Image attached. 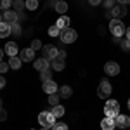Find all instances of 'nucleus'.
Returning <instances> with one entry per match:
<instances>
[{
  "label": "nucleus",
  "mask_w": 130,
  "mask_h": 130,
  "mask_svg": "<svg viewBox=\"0 0 130 130\" xmlns=\"http://www.w3.org/2000/svg\"><path fill=\"white\" fill-rule=\"evenodd\" d=\"M104 115L108 118H115L116 120V116L120 115V102L115 99H109L106 102V106H104Z\"/></svg>",
  "instance_id": "f257e3e1"
},
{
  "label": "nucleus",
  "mask_w": 130,
  "mask_h": 130,
  "mask_svg": "<svg viewBox=\"0 0 130 130\" xmlns=\"http://www.w3.org/2000/svg\"><path fill=\"white\" fill-rule=\"evenodd\" d=\"M38 123L43 128H52L56 125V116L50 111H42L40 115H38Z\"/></svg>",
  "instance_id": "f03ea898"
},
{
  "label": "nucleus",
  "mask_w": 130,
  "mask_h": 130,
  "mask_svg": "<svg viewBox=\"0 0 130 130\" xmlns=\"http://www.w3.org/2000/svg\"><path fill=\"white\" fill-rule=\"evenodd\" d=\"M109 31L115 35V38H120L121 35H125V24L121 23V19H111L109 21Z\"/></svg>",
  "instance_id": "7ed1b4c3"
},
{
  "label": "nucleus",
  "mask_w": 130,
  "mask_h": 130,
  "mask_svg": "<svg viewBox=\"0 0 130 130\" xmlns=\"http://www.w3.org/2000/svg\"><path fill=\"white\" fill-rule=\"evenodd\" d=\"M59 38H61V42H64V43H73V42L78 38V33L75 30H71V28H66V30H61Z\"/></svg>",
  "instance_id": "20e7f679"
},
{
  "label": "nucleus",
  "mask_w": 130,
  "mask_h": 130,
  "mask_svg": "<svg viewBox=\"0 0 130 130\" xmlns=\"http://www.w3.org/2000/svg\"><path fill=\"white\" fill-rule=\"evenodd\" d=\"M111 83L108 80H102L99 83V87H97V95H99L101 99H108V97H109L111 95Z\"/></svg>",
  "instance_id": "39448f33"
},
{
  "label": "nucleus",
  "mask_w": 130,
  "mask_h": 130,
  "mask_svg": "<svg viewBox=\"0 0 130 130\" xmlns=\"http://www.w3.org/2000/svg\"><path fill=\"white\" fill-rule=\"evenodd\" d=\"M123 16H127V9L121 4L120 5H113V9H109V12H108V18H111V19H120Z\"/></svg>",
  "instance_id": "423d86ee"
},
{
  "label": "nucleus",
  "mask_w": 130,
  "mask_h": 130,
  "mask_svg": "<svg viewBox=\"0 0 130 130\" xmlns=\"http://www.w3.org/2000/svg\"><path fill=\"white\" fill-rule=\"evenodd\" d=\"M104 71H106V75H109V76H116V75L120 73V64L115 62V61H108V62L104 64Z\"/></svg>",
  "instance_id": "0eeeda50"
},
{
  "label": "nucleus",
  "mask_w": 130,
  "mask_h": 130,
  "mask_svg": "<svg viewBox=\"0 0 130 130\" xmlns=\"http://www.w3.org/2000/svg\"><path fill=\"white\" fill-rule=\"evenodd\" d=\"M42 50H43V57H45V59H49V61L56 59V57H57V52H59L57 47H54V45H43Z\"/></svg>",
  "instance_id": "6e6552de"
},
{
  "label": "nucleus",
  "mask_w": 130,
  "mask_h": 130,
  "mask_svg": "<svg viewBox=\"0 0 130 130\" xmlns=\"http://www.w3.org/2000/svg\"><path fill=\"white\" fill-rule=\"evenodd\" d=\"M42 90L45 92V94H54V92H57V83L54 80H47L42 83Z\"/></svg>",
  "instance_id": "1a4fd4ad"
},
{
  "label": "nucleus",
  "mask_w": 130,
  "mask_h": 130,
  "mask_svg": "<svg viewBox=\"0 0 130 130\" xmlns=\"http://www.w3.org/2000/svg\"><path fill=\"white\" fill-rule=\"evenodd\" d=\"M19 57H21V61H24V62L33 61V57H35V50L31 49V47H28V49H23V50L19 52Z\"/></svg>",
  "instance_id": "9d476101"
},
{
  "label": "nucleus",
  "mask_w": 130,
  "mask_h": 130,
  "mask_svg": "<svg viewBox=\"0 0 130 130\" xmlns=\"http://www.w3.org/2000/svg\"><path fill=\"white\" fill-rule=\"evenodd\" d=\"M116 127H118V128H128L130 127V118L127 115H118V116H116Z\"/></svg>",
  "instance_id": "9b49d317"
},
{
  "label": "nucleus",
  "mask_w": 130,
  "mask_h": 130,
  "mask_svg": "<svg viewBox=\"0 0 130 130\" xmlns=\"http://www.w3.org/2000/svg\"><path fill=\"white\" fill-rule=\"evenodd\" d=\"M101 128H102V130H115V128H116V120L106 116L104 120L101 121Z\"/></svg>",
  "instance_id": "f8f14e48"
},
{
  "label": "nucleus",
  "mask_w": 130,
  "mask_h": 130,
  "mask_svg": "<svg viewBox=\"0 0 130 130\" xmlns=\"http://www.w3.org/2000/svg\"><path fill=\"white\" fill-rule=\"evenodd\" d=\"M4 21H5L7 24L18 23V14H16V10H4Z\"/></svg>",
  "instance_id": "ddd939ff"
},
{
  "label": "nucleus",
  "mask_w": 130,
  "mask_h": 130,
  "mask_svg": "<svg viewBox=\"0 0 130 130\" xmlns=\"http://www.w3.org/2000/svg\"><path fill=\"white\" fill-rule=\"evenodd\" d=\"M47 68H50V61L49 59L40 57V59L35 61V70L37 71H43V70H47Z\"/></svg>",
  "instance_id": "4468645a"
},
{
  "label": "nucleus",
  "mask_w": 130,
  "mask_h": 130,
  "mask_svg": "<svg viewBox=\"0 0 130 130\" xmlns=\"http://www.w3.org/2000/svg\"><path fill=\"white\" fill-rule=\"evenodd\" d=\"M4 52H5L9 57H14V56H16L19 50H18V45H16L14 42H7V43H5V49H4Z\"/></svg>",
  "instance_id": "2eb2a0df"
},
{
  "label": "nucleus",
  "mask_w": 130,
  "mask_h": 130,
  "mask_svg": "<svg viewBox=\"0 0 130 130\" xmlns=\"http://www.w3.org/2000/svg\"><path fill=\"white\" fill-rule=\"evenodd\" d=\"M50 66H52V70L54 71H62L64 70V59H61V57H56V59L50 61Z\"/></svg>",
  "instance_id": "dca6fc26"
},
{
  "label": "nucleus",
  "mask_w": 130,
  "mask_h": 130,
  "mask_svg": "<svg viewBox=\"0 0 130 130\" xmlns=\"http://www.w3.org/2000/svg\"><path fill=\"white\" fill-rule=\"evenodd\" d=\"M10 35V24H7L5 21L0 23V38H7Z\"/></svg>",
  "instance_id": "f3484780"
},
{
  "label": "nucleus",
  "mask_w": 130,
  "mask_h": 130,
  "mask_svg": "<svg viewBox=\"0 0 130 130\" xmlns=\"http://www.w3.org/2000/svg\"><path fill=\"white\" fill-rule=\"evenodd\" d=\"M56 24H57L59 30H66V28H70V18L68 16H61L59 19L56 21Z\"/></svg>",
  "instance_id": "a211bd4d"
},
{
  "label": "nucleus",
  "mask_w": 130,
  "mask_h": 130,
  "mask_svg": "<svg viewBox=\"0 0 130 130\" xmlns=\"http://www.w3.org/2000/svg\"><path fill=\"white\" fill-rule=\"evenodd\" d=\"M56 12H59L61 16H64L66 14V10H68V4L64 2V0H59V2H56Z\"/></svg>",
  "instance_id": "6ab92c4d"
},
{
  "label": "nucleus",
  "mask_w": 130,
  "mask_h": 130,
  "mask_svg": "<svg viewBox=\"0 0 130 130\" xmlns=\"http://www.w3.org/2000/svg\"><path fill=\"white\" fill-rule=\"evenodd\" d=\"M21 57H18V56H14V57H9V66L12 68V70H19L21 68Z\"/></svg>",
  "instance_id": "aec40b11"
},
{
  "label": "nucleus",
  "mask_w": 130,
  "mask_h": 130,
  "mask_svg": "<svg viewBox=\"0 0 130 130\" xmlns=\"http://www.w3.org/2000/svg\"><path fill=\"white\" fill-rule=\"evenodd\" d=\"M71 94H73V90H71V87L70 85H62V87H61V97H62V99H68V97H71Z\"/></svg>",
  "instance_id": "412c9836"
},
{
  "label": "nucleus",
  "mask_w": 130,
  "mask_h": 130,
  "mask_svg": "<svg viewBox=\"0 0 130 130\" xmlns=\"http://www.w3.org/2000/svg\"><path fill=\"white\" fill-rule=\"evenodd\" d=\"M56 118H61L62 115H64V106H61V104H57V106H52V111H50Z\"/></svg>",
  "instance_id": "4be33fe9"
},
{
  "label": "nucleus",
  "mask_w": 130,
  "mask_h": 130,
  "mask_svg": "<svg viewBox=\"0 0 130 130\" xmlns=\"http://www.w3.org/2000/svg\"><path fill=\"white\" fill-rule=\"evenodd\" d=\"M40 80H43V82L52 80V70H50V68H47V70L40 71Z\"/></svg>",
  "instance_id": "5701e85b"
},
{
  "label": "nucleus",
  "mask_w": 130,
  "mask_h": 130,
  "mask_svg": "<svg viewBox=\"0 0 130 130\" xmlns=\"http://www.w3.org/2000/svg\"><path fill=\"white\" fill-rule=\"evenodd\" d=\"M59 94H56V92H54V94H49V104L50 106H57V104H59Z\"/></svg>",
  "instance_id": "b1692460"
},
{
  "label": "nucleus",
  "mask_w": 130,
  "mask_h": 130,
  "mask_svg": "<svg viewBox=\"0 0 130 130\" xmlns=\"http://www.w3.org/2000/svg\"><path fill=\"white\" fill-rule=\"evenodd\" d=\"M120 47L123 52H130V38H121L120 40Z\"/></svg>",
  "instance_id": "393cba45"
},
{
  "label": "nucleus",
  "mask_w": 130,
  "mask_h": 130,
  "mask_svg": "<svg viewBox=\"0 0 130 130\" xmlns=\"http://www.w3.org/2000/svg\"><path fill=\"white\" fill-rule=\"evenodd\" d=\"M38 7V0H26V9L28 10H37Z\"/></svg>",
  "instance_id": "a878e982"
},
{
  "label": "nucleus",
  "mask_w": 130,
  "mask_h": 130,
  "mask_svg": "<svg viewBox=\"0 0 130 130\" xmlns=\"http://www.w3.org/2000/svg\"><path fill=\"white\" fill-rule=\"evenodd\" d=\"M49 35L50 37H59L61 35V30L57 28V24H52V26L49 28Z\"/></svg>",
  "instance_id": "bb28decb"
},
{
  "label": "nucleus",
  "mask_w": 130,
  "mask_h": 130,
  "mask_svg": "<svg viewBox=\"0 0 130 130\" xmlns=\"http://www.w3.org/2000/svg\"><path fill=\"white\" fill-rule=\"evenodd\" d=\"M12 7H14V10H21L23 7H26V2H23V0H14V2H12Z\"/></svg>",
  "instance_id": "cd10ccee"
},
{
  "label": "nucleus",
  "mask_w": 130,
  "mask_h": 130,
  "mask_svg": "<svg viewBox=\"0 0 130 130\" xmlns=\"http://www.w3.org/2000/svg\"><path fill=\"white\" fill-rule=\"evenodd\" d=\"M12 5V0H0V10H7Z\"/></svg>",
  "instance_id": "c85d7f7f"
},
{
  "label": "nucleus",
  "mask_w": 130,
  "mask_h": 130,
  "mask_svg": "<svg viewBox=\"0 0 130 130\" xmlns=\"http://www.w3.org/2000/svg\"><path fill=\"white\" fill-rule=\"evenodd\" d=\"M10 33H12V35H21V26L18 24V23L10 24Z\"/></svg>",
  "instance_id": "c756f323"
},
{
  "label": "nucleus",
  "mask_w": 130,
  "mask_h": 130,
  "mask_svg": "<svg viewBox=\"0 0 130 130\" xmlns=\"http://www.w3.org/2000/svg\"><path fill=\"white\" fill-rule=\"evenodd\" d=\"M42 47H43V45H42L40 40H33V42H31V49H33V50H40Z\"/></svg>",
  "instance_id": "7c9ffc66"
},
{
  "label": "nucleus",
  "mask_w": 130,
  "mask_h": 130,
  "mask_svg": "<svg viewBox=\"0 0 130 130\" xmlns=\"http://www.w3.org/2000/svg\"><path fill=\"white\" fill-rule=\"evenodd\" d=\"M50 130H68V125H64V123H56Z\"/></svg>",
  "instance_id": "2f4dec72"
},
{
  "label": "nucleus",
  "mask_w": 130,
  "mask_h": 130,
  "mask_svg": "<svg viewBox=\"0 0 130 130\" xmlns=\"http://www.w3.org/2000/svg\"><path fill=\"white\" fill-rule=\"evenodd\" d=\"M9 62H4V61H0V73H5V71L9 70Z\"/></svg>",
  "instance_id": "473e14b6"
},
{
  "label": "nucleus",
  "mask_w": 130,
  "mask_h": 130,
  "mask_svg": "<svg viewBox=\"0 0 130 130\" xmlns=\"http://www.w3.org/2000/svg\"><path fill=\"white\" fill-rule=\"evenodd\" d=\"M5 120H7V111L0 108V121H5Z\"/></svg>",
  "instance_id": "72a5a7b5"
},
{
  "label": "nucleus",
  "mask_w": 130,
  "mask_h": 130,
  "mask_svg": "<svg viewBox=\"0 0 130 130\" xmlns=\"http://www.w3.org/2000/svg\"><path fill=\"white\" fill-rule=\"evenodd\" d=\"M57 57L64 59V57H66V52H64V50H59V52H57Z\"/></svg>",
  "instance_id": "f704fd0d"
},
{
  "label": "nucleus",
  "mask_w": 130,
  "mask_h": 130,
  "mask_svg": "<svg viewBox=\"0 0 130 130\" xmlns=\"http://www.w3.org/2000/svg\"><path fill=\"white\" fill-rule=\"evenodd\" d=\"M101 2H102V0H89V4H90V5H99Z\"/></svg>",
  "instance_id": "c9c22d12"
},
{
  "label": "nucleus",
  "mask_w": 130,
  "mask_h": 130,
  "mask_svg": "<svg viewBox=\"0 0 130 130\" xmlns=\"http://www.w3.org/2000/svg\"><path fill=\"white\" fill-rule=\"evenodd\" d=\"M4 87H5V78L0 76V89H4Z\"/></svg>",
  "instance_id": "e433bc0d"
},
{
  "label": "nucleus",
  "mask_w": 130,
  "mask_h": 130,
  "mask_svg": "<svg viewBox=\"0 0 130 130\" xmlns=\"http://www.w3.org/2000/svg\"><path fill=\"white\" fill-rule=\"evenodd\" d=\"M106 7L108 9H113V0H106Z\"/></svg>",
  "instance_id": "4c0bfd02"
},
{
  "label": "nucleus",
  "mask_w": 130,
  "mask_h": 130,
  "mask_svg": "<svg viewBox=\"0 0 130 130\" xmlns=\"http://www.w3.org/2000/svg\"><path fill=\"white\" fill-rule=\"evenodd\" d=\"M116 2H120L121 5H127V4H130V0H116Z\"/></svg>",
  "instance_id": "58836bf2"
},
{
  "label": "nucleus",
  "mask_w": 130,
  "mask_h": 130,
  "mask_svg": "<svg viewBox=\"0 0 130 130\" xmlns=\"http://www.w3.org/2000/svg\"><path fill=\"white\" fill-rule=\"evenodd\" d=\"M125 37H127V38H130V28H127V31H125Z\"/></svg>",
  "instance_id": "ea45409f"
},
{
  "label": "nucleus",
  "mask_w": 130,
  "mask_h": 130,
  "mask_svg": "<svg viewBox=\"0 0 130 130\" xmlns=\"http://www.w3.org/2000/svg\"><path fill=\"white\" fill-rule=\"evenodd\" d=\"M4 54H5V52H4V49H0V61H2V57H4Z\"/></svg>",
  "instance_id": "a19ab883"
},
{
  "label": "nucleus",
  "mask_w": 130,
  "mask_h": 130,
  "mask_svg": "<svg viewBox=\"0 0 130 130\" xmlns=\"http://www.w3.org/2000/svg\"><path fill=\"white\" fill-rule=\"evenodd\" d=\"M2 21H4V14H0V23H2Z\"/></svg>",
  "instance_id": "79ce46f5"
},
{
  "label": "nucleus",
  "mask_w": 130,
  "mask_h": 130,
  "mask_svg": "<svg viewBox=\"0 0 130 130\" xmlns=\"http://www.w3.org/2000/svg\"><path fill=\"white\" fill-rule=\"evenodd\" d=\"M128 109H130V99H128Z\"/></svg>",
  "instance_id": "37998d69"
},
{
  "label": "nucleus",
  "mask_w": 130,
  "mask_h": 130,
  "mask_svg": "<svg viewBox=\"0 0 130 130\" xmlns=\"http://www.w3.org/2000/svg\"><path fill=\"white\" fill-rule=\"evenodd\" d=\"M42 130H50V128H42Z\"/></svg>",
  "instance_id": "c03bdc74"
},
{
  "label": "nucleus",
  "mask_w": 130,
  "mask_h": 130,
  "mask_svg": "<svg viewBox=\"0 0 130 130\" xmlns=\"http://www.w3.org/2000/svg\"><path fill=\"white\" fill-rule=\"evenodd\" d=\"M0 108H2V101H0Z\"/></svg>",
  "instance_id": "a18cd8bd"
},
{
  "label": "nucleus",
  "mask_w": 130,
  "mask_h": 130,
  "mask_svg": "<svg viewBox=\"0 0 130 130\" xmlns=\"http://www.w3.org/2000/svg\"><path fill=\"white\" fill-rule=\"evenodd\" d=\"M31 130H35V128H31Z\"/></svg>",
  "instance_id": "49530a36"
},
{
  "label": "nucleus",
  "mask_w": 130,
  "mask_h": 130,
  "mask_svg": "<svg viewBox=\"0 0 130 130\" xmlns=\"http://www.w3.org/2000/svg\"><path fill=\"white\" fill-rule=\"evenodd\" d=\"M57 2H59V0H57Z\"/></svg>",
  "instance_id": "de8ad7c7"
}]
</instances>
